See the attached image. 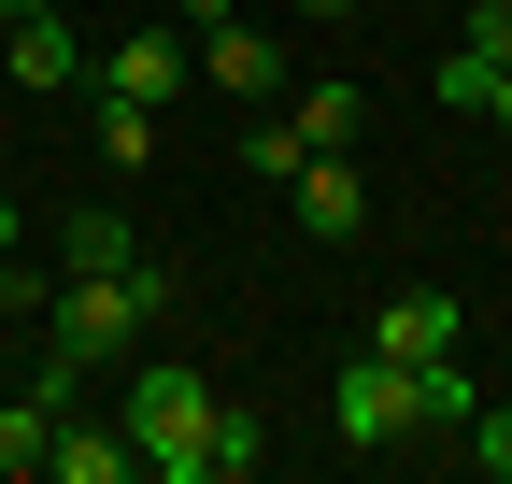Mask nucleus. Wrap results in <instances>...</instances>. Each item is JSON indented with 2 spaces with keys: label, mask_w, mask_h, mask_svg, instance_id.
Segmentation results:
<instances>
[{
  "label": "nucleus",
  "mask_w": 512,
  "mask_h": 484,
  "mask_svg": "<svg viewBox=\"0 0 512 484\" xmlns=\"http://www.w3.org/2000/svg\"><path fill=\"white\" fill-rule=\"evenodd\" d=\"M299 15H356V0H299Z\"/></svg>",
  "instance_id": "22"
},
{
  "label": "nucleus",
  "mask_w": 512,
  "mask_h": 484,
  "mask_svg": "<svg viewBox=\"0 0 512 484\" xmlns=\"http://www.w3.org/2000/svg\"><path fill=\"white\" fill-rule=\"evenodd\" d=\"M43 442H57V413H43V399H15V413H0V484H29V470H43Z\"/></svg>",
  "instance_id": "15"
},
{
  "label": "nucleus",
  "mask_w": 512,
  "mask_h": 484,
  "mask_svg": "<svg viewBox=\"0 0 512 484\" xmlns=\"http://www.w3.org/2000/svg\"><path fill=\"white\" fill-rule=\"evenodd\" d=\"M242 171H271V186L299 171V129H285V114H256V129H242Z\"/></svg>",
  "instance_id": "17"
},
{
  "label": "nucleus",
  "mask_w": 512,
  "mask_h": 484,
  "mask_svg": "<svg viewBox=\"0 0 512 484\" xmlns=\"http://www.w3.org/2000/svg\"><path fill=\"white\" fill-rule=\"evenodd\" d=\"M15 15H57V0H0V29H15Z\"/></svg>",
  "instance_id": "21"
},
{
  "label": "nucleus",
  "mask_w": 512,
  "mask_h": 484,
  "mask_svg": "<svg viewBox=\"0 0 512 484\" xmlns=\"http://www.w3.org/2000/svg\"><path fill=\"white\" fill-rule=\"evenodd\" d=\"M200 413H214L200 371H171V356H143V371H128V413H114V428L143 442V484H200Z\"/></svg>",
  "instance_id": "2"
},
{
  "label": "nucleus",
  "mask_w": 512,
  "mask_h": 484,
  "mask_svg": "<svg viewBox=\"0 0 512 484\" xmlns=\"http://www.w3.org/2000/svg\"><path fill=\"white\" fill-rule=\"evenodd\" d=\"M484 114H498V129H512V57H498V86H484Z\"/></svg>",
  "instance_id": "20"
},
{
  "label": "nucleus",
  "mask_w": 512,
  "mask_h": 484,
  "mask_svg": "<svg viewBox=\"0 0 512 484\" xmlns=\"http://www.w3.org/2000/svg\"><path fill=\"white\" fill-rule=\"evenodd\" d=\"M256 456H271V428H256V413H228V399H214V413H200V484H242Z\"/></svg>",
  "instance_id": "12"
},
{
  "label": "nucleus",
  "mask_w": 512,
  "mask_h": 484,
  "mask_svg": "<svg viewBox=\"0 0 512 484\" xmlns=\"http://www.w3.org/2000/svg\"><path fill=\"white\" fill-rule=\"evenodd\" d=\"M456 456H470L484 484H512V399H470V428H456Z\"/></svg>",
  "instance_id": "13"
},
{
  "label": "nucleus",
  "mask_w": 512,
  "mask_h": 484,
  "mask_svg": "<svg viewBox=\"0 0 512 484\" xmlns=\"http://www.w3.org/2000/svg\"><path fill=\"white\" fill-rule=\"evenodd\" d=\"M171 15H185V43H200V29H228V0H171Z\"/></svg>",
  "instance_id": "19"
},
{
  "label": "nucleus",
  "mask_w": 512,
  "mask_h": 484,
  "mask_svg": "<svg viewBox=\"0 0 512 484\" xmlns=\"http://www.w3.org/2000/svg\"><path fill=\"white\" fill-rule=\"evenodd\" d=\"M128 257H143L128 214H57V271H128Z\"/></svg>",
  "instance_id": "11"
},
{
  "label": "nucleus",
  "mask_w": 512,
  "mask_h": 484,
  "mask_svg": "<svg viewBox=\"0 0 512 484\" xmlns=\"http://www.w3.org/2000/svg\"><path fill=\"white\" fill-rule=\"evenodd\" d=\"M484 86H498V57H470V43H456V57L427 72V100H456V114H484Z\"/></svg>",
  "instance_id": "16"
},
{
  "label": "nucleus",
  "mask_w": 512,
  "mask_h": 484,
  "mask_svg": "<svg viewBox=\"0 0 512 484\" xmlns=\"http://www.w3.org/2000/svg\"><path fill=\"white\" fill-rule=\"evenodd\" d=\"M100 86L157 114V100H185V86H200V43H185V29H128V43L100 57Z\"/></svg>",
  "instance_id": "4"
},
{
  "label": "nucleus",
  "mask_w": 512,
  "mask_h": 484,
  "mask_svg": "<svg viewBox=\"0 0 512 484\" xmlns=\"http://www.w3.org/2000/svg\"><path fill=\"white\" fill-rule=\"evenodd\" d=\"M100 157H114V171H143V157H157V114H143V100H114V86H100Z\"/></svg>",
  "instance_id": "14"
},
{
  "label": "nucleus",
  "mask_w": 512,
  "mask_h": 484,
  "mask_svg": "<svg viewBox=\"0 0 512 484\" xmlns=\"http://www.w3.org/2000/svg\"><path fill=\"white\" fill-rule=\"evenodd\" d=\"M285 200H299V228H313V242H356V228H370L356 157H299V171H285Z\"/></svg>",
  "instance_id": "6"
},
{
  "label": "nucleus",
  "mask_w": 512,
  "mask_h": 484,
  "mask_svg": "<svg viewBox=\"0 0 512 484\" xmlns=\"http://www.w3.org/2000/svg\"><path fill=\"white\" fill-rule=\"evenodd\" d=\"M200 86L271 100V86H285V43H271V29H242V15H228V29H200Z\"/></svg>",
  "instance_id": "7"
},
{
  "label": "nucleus",
  "mask_w": 512,
  "mask_h": 484,
  "mask_svg": "<svg viewBox=\"0 0 512 484\" xmlns=\"http://www.w3.org/2000/svg\"><path fill=\"white\" fill-rule=\"evenodd\" d=\"M328 428L342 442H413V371H399V356H342V385H328Z\"/></svg>",
  "instance_id": "3"
},
{
  "label": "nucleus",
  "mask_w": 512,
  "mask_h": 484,
  "mask_svg": "<svg viewBox=\"0 0 512 484\" xmlns=\"http://www.w3.org/2000/svg\"><path fill=\"white\" fill-rule=\"evenodd\" d=\"M356 114H370V86L313 72V100H285V129H299V157H342V143H356Z\"/></svg>",
  "instance_id": "10"
},
{
  "label": "nucleus",
  "mask_w": 512,
  "mask_h": 484,
  "mask_svg": "<svg viewBox=\"0 0 512 484\" xmlns=\"http://www.w3.org/2000/svg\"><path fill=\"white\" fill-rule=\"evenodd\" d=\"M157 314H171V271H157V257H128V271H72V285L43 299V371H29V399L72 413L86 371H114V356L143 342Z\"/></svg>",
  "instance_id": "1"
},
{
  "label": "nucleus",
  "mask_w": 512,
  "mask_h": 484,
  "mask_svg": "<svg viewBox=\"0 0 512 484\" xmlns=\"http://www.w3.org/2000/svg\"><path fill=\"white\" fill-rule=\"evenodd\" d=\"M456 342H470V314H456L441 285H399V299L370 314V356H399V371H427V356H456Z\"/></svg>",
  "instance_id": "5"
},
{
  "label": "nucleus",
  "mask_w": 512,
  "mask_h": 484,
  "mask_svg": "<svg viewBox=\"0 0 512 484\" xmlns=\"http://www.w3.org/2000/svg\"><path fill=\"white\" fill-rule=\"evenodd\" d=\"M470 57H512V0H470V29H456Z\"/></svg>",
  "instance_id": "18"
},
{
  "label": "nucleus",
  "mask_w": 512,
  "mask_h": 484,
  "mask_svg": "<svg viewBox=\"0 0 512 484\" xmlns=\"http://www.w3.org/2000/svg\"><path fill=\"white\" fill-rule=\"evenodd\" d=\"M128 470H143V442H128V428H72V413H57L43 484H128Z\"/></svg>",
  "instance_id": "8"
},
{
  "label": "nucleus",
  "mask_w": 512,
  "mask_h": 484,
  "mask_svg": "<svg viewBox=\"0 0 512 484\" xmlns=\"http://www.w3.org/2000/svg\"><path fill=\"white\" fill-rule=\"evenodd\" d=\"M0 72H15V86H72V72H86L72 15H15V29H0Z\"/></svg>",
  "instance_id": "9"
},
{
  "label": "nucleus",
  "mask_w": 512,
  "mask_h": 484,
  "mask_svg": "<svg viewBox=\"0 0 512 484\" xmlns=\"http://www.w3.org/2000/svg\"><path fill=\"white\" fill-rule=\"evenodd\" d=\"M0 257H15V200H0Z\"/></svg>",
  "instance_id": "23"
}]
</instances>
